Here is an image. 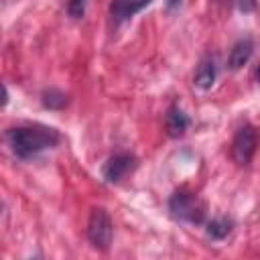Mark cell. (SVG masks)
<instances>
[{"mask_svg":"<svg viewBox=\"0 0 260 260\" xmlns=\"http://www.w3.org/2000/svg\"><path fill=\"white\" fill-rule=\"evenodd\" d=\"M215 77H217V67H215V59L211 55L203 57L197 65V71H195V77H193V83L199 87V89H209L213 83H215Z\"/></svg>","mask_w":260,"mask_h":260,"instance_id":"obj_7","label":"cell"},{"mask_svg":"<svg viewBox=\"0 0 260 260\" xmlns=\"http://www.w3.org/2000/svg\"><path fill=\"white\" fill-rule=\"evenodd\" d=\"M138 165L136 156L130 152H120L108 158V162L102 169V175L106 179V183H120L130 171H134Z\"/></svg>","mask_w":260,"mask_h":260,"instance_id":"obj_5","label":"cell"},{"mask_svg":"<svg viewBox=\"0 0 260 260\" xmlns=\"http://www.w3.org/2000/svg\"><path fill=\"white\" fill-rule=\"evenodd\" d=\"M112 234H114V228H112V219L108 211L102 207L91 209L89 221H87V238L91 246L98 250H108L112 244Z\"/></svg>","mask_w":260,"mask_h":260,"instance_id":"obj_3","label":"cell"},{"mask_svg":"<svg viewBox=\"0 0 260 260\" xmlns=\"http://www.w3.org/2000/svg\"><path fill=\"white\" fill-rule=\"evenodd\" d=\"M165 126H167V134L173 136V138H179L185 134V130L189 128V118L187 114L179 108V106H171L167 110V116H165Z\"/></svg>","mask_w":260,"mask_h":260,"instance_id":"obj_8","label":"cell"},{"mask_svg":"<svg viewBox=\"0 0 260 260\" xmlns=\"http://www.w3.org/2000/svg\"><path fill=\"white\" fill-rule=\"evenodd\" d=\"M252 8H254V0H242V2H240V10L248 12V10H252Z\"/></svg>","mask_w":260,"mask_h":260,"instance_id":"obj_13","label":"cell"},{"mask_svg":"<svg viewBox=\"0 0 260 260\" xmlns=\"http://www.w3.org/2000/svg\"><path fill=\"white\" fill-rule=\"evenodd\" d=\"M150 2L152 0H112V4H110V16H112L114 24H120V22L132 18L142 8H146Z\"/></svg>","mask_w":260,"mask_h":260,"instance_id":"obj_6","label":"cell"},{"mask_svg":"<svg viewBox=\"0 0 260 260\" xmlns=\"http://www.w3.org/2000/svg\"><path fill=\"white\" fill-rule=\"evenodd\" d=\"M254 150H256V132L250 124H244L236 136H234V142H232V156L234 160L240 165V167H246L252 156H254Z\"/></svg>","mask_w":260,"mask_h":260,"instance_id":"obj_4","label":"cell"},{"mask_svg":"<svg viewBox=\"0 0 260 260\" xmlns=\"http://www.w3.org/2000/svg\"><path fill=\"white\" fill-rule=\"evenodd\" d=\"M252 51H254V43H252L250 39H242V41H238V43L232 47V51H230L228 67H230V69H234V71L242 69V67L250 61Z\"/></svg>","mask_w":260,"mask_h":260,"instance_id":"obj_9","label":"cell"},{"mask_svg":"<svg viewBox=\"0 0 260 260\" xmlns=\"http://www.w3.org/2000/svg\"><path fill=\"white\" fill-rule=\"evenodd\" d=\"M85 4H87V0H69V4H67L69 16L71 18H81L83 12H85Z\"/></svg>","mask_w":260,"mask_h":260,"instance_id":"obj_12","label":"cell"},{"mask_svg":"<svg viewBox=\"0 0 260 260\" xmlns=\"http://www.w3.org/2000/svg\"><path fill=\"white\" fill-rule=\"evenodd\" d=\"M232 228H234V221L230 217H215V219H211L207 223L205 232H207V236L211 240H223L232 232Z\"/></svg>","mask_w":260,"mask_h":260,"instance_id":"obj_10","label":"cell"},{"mask_svg":"<svg viewBox=\"0 0 260 260\" xmlns=\"http://www.w3.org/2000/svg\"><path fill=\"white\" fill-rule=\"evenodd\" d=\"M6 142L18 158H30L47 148L57 146L59 132L49 126H16L6 132Z\"/></svg>","mask_w":260,"mask_h":260,"instance_id":"obj_1","label":"cell"},{"mask_svg":"<svg viewBox=\"0 0 260 260\" xmlns=\"http://www.w3.org/2000/svg\"><path fill=\"white\" fill-rule=\"evenodd\" d=\"M165 4H167V10H173V8H177L181 4V0H167Z\"/></svg>","mask_w":260,"mask_h":260,"instance_id":"obj_14","label":"cell"},{"mask_svg":"<svg viewBox=\"0 0 260 260\" xmlns=\"http://www.w3.org/2000/svg\"><path fill=\"white\" fill-rule=\"evenodd\" d=\"M169 213L177 221L187 223H201L205 219V205L203 201L187 191H175L169 199Z\"/></svg>","mask_w":260,"mask_h":260,"instance_id":"obj_2","label":"cell"},{"mask_svg":"<svg viewBox=\"0 0 260 260\" xmlns=\"http://www.w3.org/2000/svg\"><path fill=\"white\" fill-rule=\"evenodd\" d=\"M41 102H43V106L49 108V110H61V108L67 106L69 100H67V95H65L61 89L49 87V89H45V91L41 93Z\"/></svg>","mask_w":260,"mask_h":260,"instance_id":"obj_11","label":"cell"}]
</instances>
